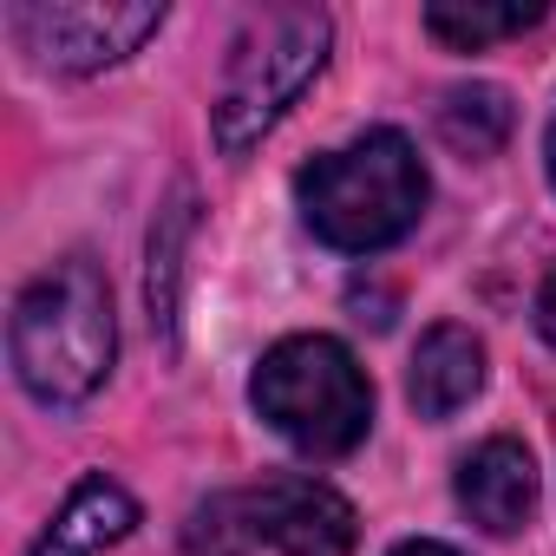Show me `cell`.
<instances>
[{
  "label": "cell",
  "mask_w": 556,
  "mask_h": 556,
  "mask_svg": "<svg viewBox=\"0 0 556 556\" xmlns=\"http://www.w3.org/2000/svg\"><path fill=\"white\" fill-rule=\"evenodd\" d=\"M8 354H14L21 387L40 406H86L112 380V361H118L112 289L86 255L53 262L21 289L14 321H8Z\"/></svg>",
  "instance_id": "1"
},
{
  "label": "cell",
  "mask_w": 556,
  "mask_h": 556,
  "mask_svg": "<svg viewBox=\"0 0 556 556\" xmlns=\"http://www.w3.org/2000/svg\"><path fill=\"white\" fill-rule=\"evenodd\" d=\"M426 164L413 151L406 131L380 125V131H361L354 144L315 157L302 177H295V197H302V223L341 249V255H374V249H393L419 210H426Z\"/></svg>",
  "instance_id": "2"
},
{
  "label": "cell",
  "mask_w": 556,
  "mask_h": 556,
  "mask_svg": "<svg viewBox=\"0 0 556 556\" xmlns=\"http://www.w3.org/2000/svg\"><path fill=\"white\" fill-rule=\"evenodd\" d=\"M334 47V21L321 8H262L242 21L216 105H210V138L223 157H249L275 125L289 118V105L321 79Z\"/></svg>",
  "instance_id": "3"
},
{
  "label": "cell",
  "mask_w": 556,
  "mask_h": 556,
  "mask_svg": "<svg viewBox=\"0 0 556 556\" xmlns=\"http://www.w3.org/2000/svg\"><path fill=\"white\" fill-rule=\"evenodd\" d=\"M255 413L308 458H348L374 426V387L334 334L275 341L249 380Z\"/></svg>",
  "instance_id": "4"
},
{
  "label": "cell",
  "mask_w": 556,
  "mask_h": 556,
  "mask_svg": "<svg viewBox=\"0 0 556 556\" xmlns=\"http://www.w3.org/2000/svg\"><path fill=\"white\" fill-rule=\"evenodd\" d=\"M354 543H361V517L321 478H262V484H242V491L197 504V517H190L197 556H242V549L354 556Z\"/></svg>",
  "instance_id": "5"
},
{
  "label": "cell",
  "mask_w": 556,
  "mask_h": 556,
  "mask_svg": "<svg viewBox=\"0 0 556 556\" xmlns=\"http://www.w3.org/2000/svg\"><path fill=\"white\" fill-rule=\"evenodd\" d=\"M164 27V8L151 0H27L14 8L21 47L53 73H105L131 60Z\"/></svg>",
  "instance_id": "6"
},
{
  "label": "cell",
  "mask_w": 556,
  "mask_h": 556,
  "mask_svg": "<svg viewBox=\"0 0 556 556\" xmlns=\"http://www.w3.org/2000/svg\"><path fill=\"white\" fill-rule=\"evenodd\" d=\"M530 504H536V458H530V445L484 439L458 465V510L484 536H517L530 523Z\"/></svg>",
  "instance_id": "7"
},
{
  "label": "cell",
  "mask_w": 556,
  "mask_h": 556,
  "mask_svg": "<svg viewBox=\"0 0 556 556\" xmlns=\"http://www.w3.org/2000/svg\"><path fill=\"white\" fill-rule=\"evenodd\" d=\"M484 387V341L458 321H439L426 328V341L413 348V367H406V400L419 419H452L458 406H471Z\"/></svg>",
  "instance_id": "8"
},
{
  "label": "cell",
  "mask_w": 556,
  "mask_h": 556,
  "mask_svg": "<svg viewBox=\"0 0 556 556\" xmlns=\"http://www.w3.org/2000/svg\"><path fill=\"white\" fill-rule=\"evenodd\" d=\"M131 530H138V497H131L118 478L92 471V478L73 484V497H66L60 517L34 536L27 556H105V549H118Z\"/></svg>",
  "instance_id": "9"
},
{
  "label": "cell",
  "mask_w": 556,
  "mask_h": 556,
  "mask_svg": "<svg viewBox=\"0 0 556 556\" xmlns=\"http://www.w3.org/2000/svg\"><path fill=\"white\" fill-rule=\"evenodd\" d=\"M510 125H517V112H510L504 86H452L439 99V138L458 157H497L504 138H510Z\"/></svg>",
  "instance_id": "10"
},
{
  "label": "cell",
  "mask_w": 556,
  "mask_h": 556,
  "mask_svg": "<svg viewBox=\"0 0 556 556\" xmlns=\"http://www.w3.org/2000/svg\"><path fill=\"white\" fill-rule=\"evenodd\" d=\"M536 21H543L536 0H504V8H491V0H432L426 8V34L445 40L452 53H478V47L510 40V34H523Z\"/></svg>",
  "instance_id": "11"
},
{
  "label": "cell",
  "mask_w": 556,
  "mask_h": 556,
  "mask_svg": "<svg viewBox=\"0 0 556 556\" xmlns=\"http://www.w3.org/2000/svg\"><path fill=\"white\" fill-rule=\"evenodd\" d=\"M184 236H190V190L177 184L170 203L151 223V275H144V295H151V328L177 321V275H184Z\"/></svg>",
  "instance_id": "12"
},
{
  "label": "cell",
  "mask_w": 556,
  "mask_h": 556,
  "mask_svg": "<svg viewBox=\"0 0 556 556\" xmlns=\"http://www.w3.org/2000/svg\"><path fill=\"white\" fill-rule=\"evenodd\" d=\"M536 334L556 348V268L543 275V289H536Z\"/></svg>",
  "instance_id": "13"
},
{
  "label": "cell",
  "mask_w": 556,
  "mask_h": 556,
  "mask_svg": "<svg viewBox=\"0 0 556 556\" xmlns=\"http://www.w3.org/2000/svg\"><path fill=\"white\" fill-rule=\"evenodd\" d=\"M393 556H458L452 543H432V536H413V543H400Z\"/></svg>",
  "instance_id": "14"
},
{
  "label": "cell",
  "mask_w": 556,
  "mask_h": 556,
  "mask_svg": "<svg viewBox=\"0 0 556 556\" xmlns=\"http://www.w3.org/2000/svg\"><path fill=\"white\" fill-rule=\"evenodd\" d=\"M543 164H549V190H556V118H549V131H543Z\"/></svg>",
  "instance_id": "15"
}]
</instances>
